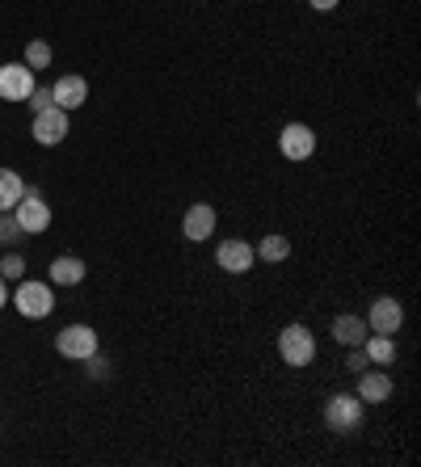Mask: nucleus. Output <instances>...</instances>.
Listing matches in <instances>:
<instances>
[{
    "instance_id": "nucleus-23",
    "label": "nucleus",
    "mask_w": 421,
    "mask_h": 467,
    "mask_svg": "<svg viewBox=\"0 0 421 467\" xmlns=\"http://www.w3.org/2000/svg\"><path fill=\"white\" fill-rule=\"evenodd\" d=\"M371 367V358H367V349L363 346H350V354H346V370H354V375H363V370Z\"/></svg>"
},
{
    "instance_id": "nucleus-16",
    "label": "nucleus",
    "mask_w": 421,
    "mask_h": 467,
    "mask_svg": "<svg viewBox=\"0 0 421 467\" xmlns=\"http://www.w3.org/2000/svg\"><path fill=\"white\" fill-rule=\"evenodd\" d=\"M253 257H261V261H287V257H291V240L279 236V232H270V236H261L258 244H253Z\"/></svg>"
},
{
    "instance_id": "nucleus-18",
    "label": "nucleus",
    "mask_w": 421,
    "mask_h": 467,
    "mask_svg": "<svg viewBox=\"0 0 421 467\" xmlns=\"http://www.w3.org/2000/svg\"><path fill=\"white\" fill-rule=\"evenodd\" d=\"M363 349H367L371 367H388V362L396 358V337H384V333H375V337L363 341Z\"/></svg>"
},
{
    "instance_id": "nucleus-20",
    "label": "nucleus",
    "mask_w": 421,
    "mask_h": 467,
    "mask_svg": "<svg viewBox=\"0 0 421 467\" xmlns=\"http://www.w3.org/2000/svg\"><path fill=\"white\" fill-rule=\"evenodd\" d=\"M26 67H30V72H38V67H51V43L34 38V43L26 47Z\"/></svg>"
},
{
    "instance_id": "nucleus-10",
    "label": "nucleus",
    "mask_w": 421,
    "mask_h": 467,
    "mask_svg": "<svg viewBox=\"0 0 421 467\" xmlns=\"http://www.w3.org/2000/svg\"><path fill=\"white\" fill-rule=\"evenodd\" d=\"M253 244H245V240H224L216 249V265L219 270H227V274H248L253 270Z\"/></svg>"
},
{
    "instance_id": "nucleus-12",
    "label": "nucleus",
    "mask_w": 421,
    "mask_h": 467,
    "mask_svg": "<svg viewBox=\"0 0 421 467\" xmlns=\"http://www.w3.org/2000/svg\"><path fill=\"white\" fill-rule=\"evenodd\" d=\"M51 98H55V106H59V109H68V114H72V109H80L89 101V80L85 77H59L51 85Z\"/></svg>"
},
{
    "instance_id": "nucleus-3",
    "label": "nucleus",
    "mask_w": 421,
    "mask_h": 467,
    "mask_svg": "<svg viewBox=\"0 0 421 467\" xmlns=\"http://www.w3.org/2000/svg\"><path fill=\"white\" fill-rule=\"evenodd\" d=\"M13 307H17L26 320H43V316H51V307H55L51 283H30V278H26V283L17 286V295H13Z\"/></svg>"
},
{
    "instance_id": "nucleus-9",
    "label": "nucleus",
    "mask_w": 421,
    "mask_h": 467,
    "mask_svg": "<svg viewBox=\"0 0 421 467\" xmlns=\"http://www.w3.org/2000/svg\"><path fill=\"white\" fill-rule=\"evenodd\" d=\"M34 72L26 64H5L0 67V98L5 101H26L34 93Z\"/></svg>"
},
{
    "instance_id": "nucleus-1",
    "label": "nucleus",
    "mask_w": 421,
    "mask_h": 467,
    "mask_svg": "<svg viewBox=\"0 0 421 467\" xmlns=\"http://www.w3.org/2000/svg\"><path fill=\"white\" fill-rule=\"evenodd\" d=\"M279 354L287 367H308V362L316 358V337H312V328L308 325H287L279 333Z\"/></svg>"
},
{
    "instance_id": "nucleus-4",
    "label": "nucleus",
    "mask_w": 421,
    "mask_h": 467,
    "mask_svg": "<svg viewBox=\"0 0 421 467\" xmlns=\"http://www.w3.org/2000/svg\"><path fill=\"white\" fill-rule=\"evenodd\" d=\"M13 219L22 223V232H26V236H38V232H47V228H51V207H47L43 198H38V190H34V185H26L22 202L13 207Z\"/></svg>"
},
{
    "instance_id": "nucleus-7",
    "label": "nucleus",
    "mask_w": 421,
    "mask_h": 467,
    "mask_svg": "<svg viewBox=\"0 0 421 467\" xmlns=\"http://www.w3.org/2000/svg\"><path fill=\"white\" fill-rule=\"evenodd\" d=\"M400 325H405V307L392 299V295H384V299H375L367 312V328L371 333H384V337H396Z\"/></svg>"
},
{
    "instance_id": "nucleus-5",
    "label": "nucleus",
    "mask_w": 421,
    "mask_h": 467,
    "mask_svg": "<svg viewBox=\"0 0 421 467\" xmlns=\"http://www.w3.org/2000/svg\"><path fill=\"white\" fill-rule=\"evenodd\" d=\"M55 349H59L64 358L85 362V358H93V354H98V333H93L89 325H68V328H59Z\"/></svg>"
},
{
    "instance_id": "nucleus-22",
    "label": "nucleus",
    "mask_w": 421,
    "mask_h": 467,
    "mask_svg": "<svg viewBox=\"0 0 421 467\" xmlns=\"http://www.w3.org/2000/svg\"><path fill=\"white\" fill-rule=\"evenodd\" d=\"M26 106L34 109V114H43L47 106H55V98H51V85H34V93L26 98Z\"/></svg>"
},
{
    "instance_id": "nucleus-21",
    "label": "nucleus",
    "mask_w": 421,
    "mask_h": 467,
    "mask_svg": "<svg viewBox=\"0 0 421 467\" xmlns=\"http://www.w3.org/2000/svg\"><path fill=\"white\" fill-rule=\"evenodd\" d=\"M26 274V257L22 253H5V261H0V278L5 283H13V278H22Z\"/></svg>"
},
{
    "instance_id": "nucleus-11",
    "label": "nucleus",
    "mask_w": 421,
    "mask_h": 467,
    "mask_svg": "<svg viewBox=\"0 0 421 467\" xmlns=\"http://www.w3.org/2000/svg\"><path fill=\"white\" fill-rule=\"evenodd\" d=\"M182 236L195 240V244H203V240L216 236V207H206V202H195V207L185 211V219H182Z\"/></svg>"
},
{
    "instance_id": "nucleus-8",
    "label": "nucleus",
    "mask_w": 421,
    "mask_h": 467,
    "mask_svg": "<svg viewBox=\"0 0 421 467\" xmlns=\"http://www.w3.org/2000/svg\"><path fill=\"white\" fill-rule=\"evenodd\" d=\"M279 148H282V156H287V161H308V156L316 152L312 127H308V122H287V127H282V135H279Z\"/></svg>"
},
{
    "instance_id": "nucleus-6",
    "label": "nucleus",
    "mask_w": 421,
    "mask_h": 467,
    "mask_svg": "<svg viewBox=\"0 0 421 467\" xmlns=\"http://www.w3.org/2000/svg\"><path fill=\"white\" fill-rule=\"evenodd\" d=\"M30 135L43 143V148H55V143H64V140H68V109L47 106L43 114H34Z\"/></svg>"
},
{
    "instance_id": "nucleus-25",
    "label": "nucleus",
    "mask_w": 421,
    "mask_h": 467,
    "mask_svg": "<svg viewBox=\"0 0 421 467\" xmlns=\"http://www.w3.org/2000/svg\"><path fill=\"white\" fill-rule=\"evenodd\" d=\"M342 0H312V9H321V13H329V9H337Z\"/></svg>"
},
{
    "instance_id": "nucleus-19",
    "label": "nucleus",
    "mask_w": 421,
    "mask_h": 467,
    "mask_svg": "<svg viewBox=\"0 0 421 467\" xmlns=\"http://www.w3.org/2000/svg\"><path fill=\"white\" fill-rule=\"evenodd\" d=\"M22 236L26 232H22V223L13 219V211H0V249H13Z\"/></svg>"
},
{
    "instance_id": "nucleus-15",
    "label": "nucleus",
    "mask_w": 421,
    "mask_h": 467,
    "mask_svg": "<svg viewBox=\"0 0 421 467\" xmlns=\"http://www.w3.org/2000/svg\"><path fill=\"white\" fill-rule=\"evenodd\" d=\"M85 283V261L80 257H55L51 261V286H80Z\"/></svg>"
},
{
    "instance_id": "nucleus-24",
    "label": "nucleus",
    "mask_w": 421,
    "mask_h": 467,
    "mask_svg": "<svg viewBox=\"0 0 421 467\" xmlns=\"http://www.w3.org/2000/svg\"><path fill=\"white\" fill-rule=\"evenodd\" d=\"M89 362V375H93V379H110V362L101 358V354H93V358H85Z\"/></svg>"
},
{
    "instance_id": "nucleus-14",
    "label": "nucleus",
    "mask_w": 421,
    "mask_h": 467,
    "mask_svg": "<svg viewBox=\"0 0 421 467\" xmlns=\"http://www.w3.org/2000/svg\"><path fill=\"white\" fill-rule=\"evenodd\" d=\"M367 333H371V328H367V320H363V316H337V320H333V337H337V346H363V341H367Z\"/></svg>"
},
{
    "instance_id": "nucleus-2",
    "label": "nucleus",
    "mask_w": 421,
    "mask_h": 467,
    "mask_svg": "<svg viewBox=\"0 0 421 467\" xmlns=\"http://www.w3.org/2000/svg\"><path fill=\"white\" fill-rule=\"evenodd\" d=\"M324 425L333 430V434H354L358 425H363V400L358 396H329L324 404Z\"/></svg>"
},
{
    "instance_id": "nucleus-26",
    "label": "nucleus",
    "mask_w": 421,
    "mask_h": 467,
    "mask_svg": "<svg viewBox=\"0 0 421 467\" xmlns=\"http://www.w3.org/2000/svg\"><path fill=\"white\" fill-rule=\"evenodd\" d=\"M9 304V283H5V278H0V307Z\"/></svg>"
},
{
    "instance_id": "nucleus-17",
    "label": "nucleus",
    "mask_w": 421,
    "mask_h": 467,
    "mask_svg": "<svg viewBox=\"0 0 421 467\" xmlns=\"http://www.w3.org/2000/svg\"><path fill=\"white\" fill-rule=\"evenodd\" d=\"M26 194V182L13 169H0V211H13Z\"/></svg>"
},
{
    "instance_id": "nucleus-13",
    "label": "nucleus",
    "mask_w": 421,
    "mask_h": 467,
    "mask_svg": "<svg viewBox=\"0 0 421 467\" xmlns=\"http://www.w3.org/2000/svg\"><path fill=\"white\" fill-rule=\"evenodd\" d=\"M358 400L363 404H384L392 396V375L388 370H363V375H358V391H354Z\"/></svg>"
}]
</instances>
